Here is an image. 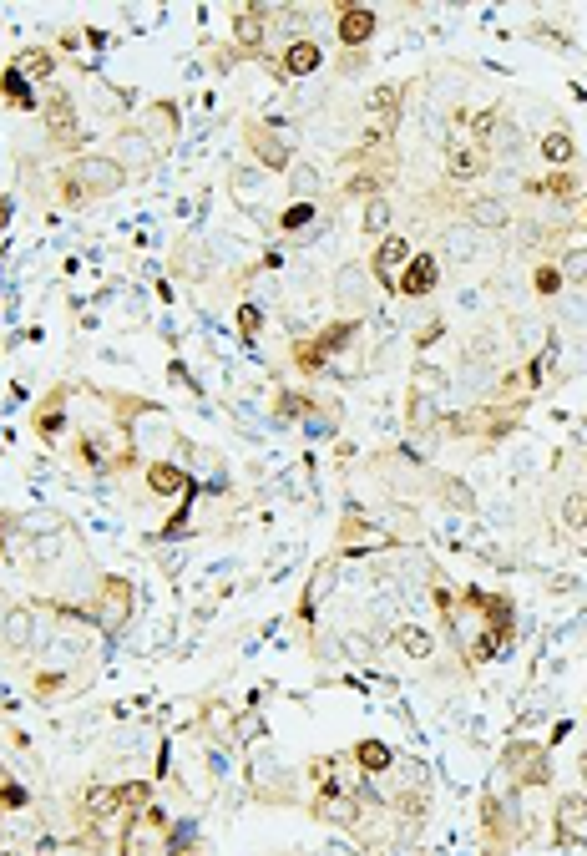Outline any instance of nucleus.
<instances>
[{
	"mask_svg": "<svg viewBox=\"0 0 587 856\" xmlns=\"http://www.w3.org/2000/svg\"><path fill=\"white\" fill-rule=\"evenodd\" d=\"M527 836H532V826H527L522 791L507 775L486 781V791H481V846H486V856H512Z\"/></svg>",
	"mask_w": 587,
	"mask_h": 856,
	"instance_id": "f257e3e1",
	"label": "nucleus"
},
{
	"mask_svg": "<svg viewBox=\"0 0 587 856\" xmlns=\"http://www.w3.org/2000/svg\"><path fill=\"white\" fill-rule=\"evenodd\" d=\"M127 173L107 158V152H81V158H71L66 168H56V203L61 208H87L97 198H112L122 193Z\"/></svg>",
	"mask_w": 587,
	"mask_h": 856,
	"instance_id": "f03ea898",
	"label": "nucleus"
},
{
	"mask_svg": "<svg viewBox=\"0 0 587 856\" xmlns=\"http://www.w3.org/2000/svg\"><path fill=\"white\" fill-rule=\"evenodd\" d=\"M132 603H137L132 578H122V573H102V578H97V588H92V598H87V608H81V618H87L92 629H102L107 639H117V634L127 629V618H132Z\"/></svg>",
	"mask_w": 587,
	"mask_h": 856,
	"instance_id": "7ed1b4c3",
	"label": "nucleus"
},
{
	"mask_svg": "<svg viewBox=\"0 0 587 856\" xmlns=\"http://www.w3.org/2000/svg\"><path fill=\"white\" fill-rule=\"evenodd\" d=\"M243 775H248V791H254V801H264V806H294L299 801V775L274 750H254V755H248V765H243Z\"/></svg>",
	"mask_w": 587,
	"mask_h": 856,
	"instance_id": "20e7f679",
	"label": "nucleus"
},
{
	"mask_svg": "<svg viewBox=\"0 0 587 856\" xmlns=\"http://www.w3.org/2000/svg\"><path fill=\"white\" fill-rule=\"evenodd\" d=\"M501 775L517 791H552V750L537 740H507L501 745Z\"/></svg>",
	"mask_w": 587,
	"mask_h": 856,
	"instance_id": "39448f33",
	"label": "nucleus"
},
{
	"mask_svg": "<svg viewBox=\"0 0 587 856\" xmlns=\"http://www.w3.org/2000/svg\"><path fill=\"white\" fill-rule=\"evenodd\" d=\"M107 158L127 173V178H137V173H152L157 168V158H162V147L137 127V122H127V127H117L112 137H107Z\"/></svg>",
	"mask_w": 587,
	"mask_h": 856,
	"instance_id": "423d86ee",
	"label": "nucleus"
},
{
	"mask_svg": "<svg viewBox=\"0 0 587 856\" xmlns=\"http://www.w3.org/2000/svg\"><path fill=\"white\" fill-rule=\"evenodd\" d=\"M370 289H375V274H370L365 259H350V264L334 269V304H340L350 320H365L370 309H375V294Z\"/></svg>",
	"mask_w": 587,
	"mask_h": 856,
	"instance_id": "0eeeda50",
	"label": "nucleus"
},
{
	"mask_svg": "<svg viewBox=\"0 0 587 856\" xmlns=\"http://www.w3.org/2000/svg\"><path fill=\"white\" fill-rule=\"evenodd\" d=\"M243 142L254 152V163L269 168V173H284L294 163V142H289V127L284 122H248L243 127Z\"/></svg>",
	"mask_w": 587,
	"mask_h": 856,
	"instance_id": "6e6552de",
	"label": "nucleus"
},
{
	"mask_svg": "<svg viewBox=\"0 0 587 856\" xmlns=\"http://www.w3.org/2000/svg\"><path fill=\"white\" fill-rule=\"evenodd\" d=\"M46 142L56 147V152H76L81 158V147H87V132H81V112H76V102H71V92H51V102H46Z\"/></svg>",
	"mask_w": 587,
	"mask_h": 856,
	"instance_id": "1a4fd4ad",
	"label": "nucleus"
},
{
	"mask_svg": "<svg viewBox=\"0 0 587 856\" xmlns=\"http://www.w3.org/2000/svg\"><path fill=\"white\" fill-rule=\"evenodd\" d=\"M71 391H76V385H71V380H61V385H51V391L36 401V411H31V431H36V441H41V446H56V441L66 436V426H71Z\"/></svg>",
	"mask_w": 587,
	"mask_h": 856,
	"instance_id": "9d476101",
	"label": "nucleus"
},
{
	"mask_svg": "<svg viewBox=\"0 0 587 856\" xmlns=\"http://www.w3.org/2000/svg\"><path fill=\"white\" fill-rule=\"evenodd\" d=\"M582 831H587V791H557V806H552V846L567 851V846H577Z\"/></svg>",
	"mask_w": 587,
	"mask_h": 856,
	"instance_id": "9b49d317",
	"label": "nucleus"
},
{
	"mask_svg": "<svg viewBox=\"0 0 587 856\" xmlns=\"http://www.w3.org/2000/svg\"><path fill=\"white\" fill-rule=\"evenodd\" d=\"M410 259H415V244L405 239V233H385V239L375 244V254H370L365 264H370V274H375V284L395 294V279H400V269H405Z\"/></svg>",
	"mask_w": 587,
	"mask_h": 856,
	"instance_id": "f8f14e48",
	"label": "nucleus"
},
{
	"mask_svg": "<svg viewBox=\"0 0 587 856\" xmlns=\"http://www.w3.org/2000/svg\"><path fill=\"white\" fill-rule=\"evenodd\" d=\"M436 284H441V254L415 249V259H410V264L400 269V279H395V294H405V299H431Z\"/></svg>",
	"mask_w": 587,
	"mask_h": 856,
	"instance_id": "ddd939ff",
	"label": "nucleus"
},
{
	"mask_svg": "<svg viewBox=\"0 0 587 856\" xmlns=\"http://www.w3.org/2000/svg\"><path fill=\"white\" fill-rule=\"evenodd\" d=\"M274 76L279 82H299V76H314L319 66H324V46L314 41V36H299V41H284L279 46V56H274Z\"/></svg>",
	"mask_w": 587,
	"mask_h": 856,
	"instance_id": "4468645a",
	"label": "nucleus"
},
{
	"mask_svg": "<svg viewBox=\"0 0 587 856\" xmlns=\"http://www.w3.org/2000/svg\"><path fill=\"white\" fill-rule=\"evenodd\" d=\"M380 31V16L370 6H340L334 11V41H340L345 51H365Z\"/></svg>",
	"mask_w": 587,
	"mask_h": 856,
	"instance_id": "2eb2a0df",
	"label": "nucleus"
},
{
	"mask_svg": "<svg viewBox=\"0 0 587 856\" xmlns=\"http://www.w3.org/2000/svg\"><path fill=\"white\" fill-rule=\"evenodd\" d=\"M142 477H147V487H152V497H198V482H193V472L183 461H147L142 466Z\"/></svg>",
	"mask_w": 587,
	"mask_h": 856,
	"instance_id": "dca6fc26",
	"label": "nucleus"
},
{
	"mask_svg": "<svg viewBox=\"0 0 587 856\" xmlns=\"http://www.w3.org/2000/svg\"><path fill=\"white\" fill-rule=\"evenodd\" d=\"M137 127L167 152L178 142V132H183V112H178V102H167V97H157V102H147L142 112H137Z\"/></svg>",
	"mask_w": 587,
	"mask_h": 856,
	"instance_id": "f3484780",
	"label": "nucleus"
},
{
	"mask_svg": "<svg viewBox=\"0 0 587 856\" xmlns=\"http://www.w3.org/2000/svg\"><path fill=\"white\" fill-rule=\"evenodd\" d=\"M491 168H496V158L481 152V147H471V142H451V152H446V183H476Z\"/></svg>",
	"mask_w": 587,
	"mask_h": 856,
	"instance_id": "a211bd4d",
	"label": "nucleus"
},
{
	"mask_svg": "<svg viewBox=\"0 0 587 856\" xmlns=\"http://www.w3.org/2000/svg\"><path fill=\"white\" fill-rule=\"evenodd\" d=\"M360 330H365V320H350V315H340V320H329V325H319L314 335H309V345L324 355V360H334L340 350H350L355 340H360Z\"/></svg>",
	"mask_w": 587,
	"mask_h": 856,
	"instance_id": "6ab92c4d",
	"label": "nucleus"
},
{
	"mask_svg": "<svg viewBox=\"0 0 587 856\" xmlns=\"http://www.w3.org/2000/svg\"><path fill=\"white\" fill-rule=\"evenodd\" d=\"M582 168V163H577ZM577 168H557V173H547V178H527L522 188L532 193V198H552V203H577V193H582V173Z\"/></svg>",
	"mask_w": 587,
	"mask_h": 856,
	"instance_id": "aec40b11",
	"label": "nucleus"
},
{
	"mask_svg": "<svg viewBox=\"0 0 587 856\" xmlns=\"http://www.w3.org/2000/svg\"><path fill=\"white\" fill-rule=\"evenodd\" d=\"M537 158L547 163V173H557V168H577V137H572L567 127L542 132V137H537Z\"/></svg>",
	"mask_w": 587,
	"mask_h": 856,
	"instance_id": "412c9836",
	"label": "nucleus"
},
{
	"mask_svg": "<svg viewBox=\"0 0 587 856\" xmlns=\"http://www.w3.org/2000/svg\"><path fill=\"white\" fill-rule=\"evenodd\" d=\"M466 223L481 228V233H501V228L517 223V213L507 208V198H471L466 203Z\"/></svg>",
	"mask_w": 587,
	"mask_h": 856,
	"instance_id": "4be33fe9",
	"label": "nucleus"
},
{
	"mask_svg": "<svg viewBox=\"0 0 587 856\" xmlns=\"http://www.w3.org/2000/svg\"><path fill=\"white\" fill-rule=\"evenodd\" d=\"M557 522H562V532H572V537L587 532V482H567V487L557 492Z\"/></svg>",
	"mask_w": 587,
	"mask_h": 856,
	"instance_id": "5701e85b",
	"label": "nucleus"
},
{
	"mask_svg": "<svg viewBox=\"0 0 587 856\" xmlns=\"http://www.w3.org/2000/svg\"><path fill=\"white\" fill-rule=\"evenodd\" d=\"M390 644L405 649L415 664H431V659H436V634L421 629V624H395V629H390Z\"/></svg>",
	"mask_w": 587,
	"mask_h": 856,
	"instance_id": "b1692460",
	"label": "nucleus"
},
{
	"mask_svg": "<svg viewBox=\"0 0 587 856\" xmlns=\"http://www.w3.org/2000/svg\"><path fill=\"white\" fill-rule=\"evenodd\" d=\"M390 760H395V750H390L380 735H365L360 745H350V765H355L360 775H380V770H390Z\"/></svg>",
	"mask_w": 587,
	"mask_h": 856,
	"instance_id": "393cba45",
	"label": "nucleus"
},
{
	"mask_svg": "<svg viewBox=\"0 0 587 856\" xmlns=\"http://www.w3.org/2000/svg\"><path fill=\"white\" fill-rule=\"evenodd\" d=\"M0 102H11L16 112H36V107H41V97L31 92V82L21 76V66H16V61H11L6 71H0Z\"/></svg>",
	"mask_w": 587,
	"mask_h": 856,
	"instance_id": "a878e982",
	"label": "nucleus"
},
{
	"mask_svg": "<svg viewBox=\"0 0 587 856\" xmlns=\"http://www.w3.org/2000/svg\"><path fill=\"white\" fill-rule=\"evenodd\" d=\"M400 97H405V82H385L370 92V117L380 122V132H395L400 122Z\"/></svg>",
	"mask_w": 587,
	"mask_h": 856,
	"instance_id": "bb28decb",
	"label": "nucleus"
},
{
	"mask_svg": "<svg viewBox=\"0 0 587 856\" xmlns=\"http://www.w3.org/2000/svg\"><path fill=\"white\" fill-rule=\"evenodd\" d=\"M16 66H21V76H26V82H51V76H56V51L51 46H31V51H21L16 56Z\"/></svg>",
	"mask_w": 587,
	"mask_h": 856,
	"instance_id": "cd10ccee",
	"label": "nucleus"
},
{
	"mask_svg": "<svg viewBox=\"0 0 587 856\" xmlns=\"http://www.w3.org/2000/svg\"><path fill=\"white\" fill-rule=\"evenodd\" d=\"M532 294H537V299H562V294H567V279H562L557 259H537V264H532Z\"/></svg>",
	"mask_w": 587,
	"mask_h": 856,
	"instance_id": "c85d7f7f",
	"label": "nucleus"
},
{
	"mask_svg": "<svg viewBox=\"0 0 587 856\" xmlns=\"http://www.w3.org/2000/svg\"><path fill=\"white\" fill-rule=\"evenodd\" d=\"M66 684H71V674H66V669H31V694L41 699V705L61 699V694H66Z\"/></svg>",
	"mask_w": 587,
	"mask_h": 856,
	"instance_id": "c756f323",
	"label": "nucleus"
},
{
	"mask_svg": "<svg viewBox=\"0 0 587 856\" xmlns=\"http://www.w3.org/2000/svg\"><path fill=\"white\" fill-rule=\"evenodd\" d=\"M557 269H562L567 289L587 284V239H582V244H572V249H557Z\"/></svg>",
	"mask_w": 587,
	"mask_h": 856,
	"instance_id": "7c9ffc66",
	"label": "nucleus"
},
{
	"mask_svg": "<svg viewBox=\"0 0 587 856\" xmlns=\"http://www.w3.org/2000/svg\"><path fill=\"white\" fill-rule=\"evenodd\" d=\"M319 218V203H309V198H294L284 213H279V233H299V228H309Z\"/></svg>",
	"mask_w": 587,
	"mask_h": 856,
	"instance_id": "2f4dec72",
	"label": "nucleus"
},
{
	"mask_svg": "<svg viewBox=\"0 0 587 856\" xmlns=\"http://www.w3.org/2000/svg\"><path fill=\"white\" fill-rule=\"evenodd\" d=\"M527 36H532V41H547V51H572V46H577L572 31H567V26H552V21H532Z\"/></svg>",
	"mask_w": 587,
	"mask_h": 856,
	"instance_id": "473e14b6",
	"label": "nucleus"
},
{
	"mask_svg": "<svg viewBox=\"0 0 587 856\" xmlns=\"http://www.w3.org/2000/svg\"><path fill=\"white\" fill-rule=\"evenodd\" d=\"M56 856H102V836L97 831H76L71 841L56 846Z\"/></svg>",
	"mask_w": 587,
	"mask_h": 856,
	"instance_id": "72a5a7b5",
	"label": "nucleus"
},
{
	"mask_svg": "<svg viewBox=\"0 0 587 856\" xmlns=\"http://www.w3.org/2000/svg\"><path fill=\"white\" fill-rule=\"evenodd\" d=\"M360 223H365V233H380V239H385V233H390V198H370Z\"/></svg>",
	"mask_w": 587,
	"mask_h": 856,
	"instance_id": "f704fd0d",
	"label": "nucleus"
},
{
	"mask_svg": "<svg viewBox=\"0 0 587 856\" xmlns=\"http://www.w3.org/2000/svg\"><path fill=\"white\" fill-rule=\"evenodd\" d=\"M238 335H243L248 345L264 335V309H259V304H238Z\"/></svg>",
	"mask_w": 587,
	"mask_h": 856,
	"instance_id": "c9c22d12",
	"label": "nucleus"
},
{
	"mask_svg": "<svg viewBox=\"0 0 587 856\" xmlns=\"http://www.w3.org/2000/svg\"><path fill=\"white\" fill-rule=\"evenodd\" d=\"M289 188H294L299 198H309V203H314V193H319V173H314L309 163H299V168L289 173Z\"/></svg>",
	"mask_w": 587,
	"mask_h": 856,
	"instance_id": "e433bc0d",
	"label": "nucleus"
},
{
	"mask_svg": "<svg viewBox=\"0 0 587 856\" xmlns=\"http://www.w3.org/2000/svg\"><path fill=\"white\" fill-rule=\"evenodd\" d=\"M31 801V791L21 786V781H11V775H6V781H0V806H6V811H21Z\"/></svg>",
	"mask_w": 587,
	"mask_h": 856,
	"instance_id": "4c0bfd02",
	"label": "nucleus"
},
{
	"mask_svg": "<svg viewBox=\"0 0 587 856\" xmlns=\"http://www.w3.org/2000/svg\"><path fill=\"white\" fill-rule=\"evenodd\" d=\"M436 340H446V320H431V325L415 330V350H431Z\"/></svg>",
	"mask_w": 587,
	"mask_h": 856,
	"instance_id": "58836bf2",
	"label": "nucleus"
},
{
	"mask_svg": "<svg viewBox=\"0 0 587 856\" xmlns=\"http://www.w3.org/2000/svg\"><path fill=\"white\" fill-rule=\"evenodd\" d=\"M167 375H173V380H183V385H188L193 396H203V385H198V375H193V370H188L183 360H173V365H167Z\"/></svg>",
	"mask_w": 587,
	"mask_h": 856,
	"instance_id": "ea45409f",
	"label": "nucleus"
},
{
	"mask_svg": "<svg viewBox=\"0 0 587 856\" xmlns=\"http://www.w3.org/2000/svg\"><path fill=\"white\" fill-rule=\"evenodd\" d=\"M56 41H61V51H76V41H81V31H76V26H66V31H61Z\"/></svg>",
	"mask_w": 587,
	"mask_h": 856,
	"instance_id": "a19ab883",
	"label": "nucleus"
},
{
	"mask_svg": "<svg viewBox=\"0 0 587 856\" xmlns=\"http://www.w3.org/2000/svg\"><path fill=\"white\" fill-rule=\"evenodd\" d=\"M11 213H16V198L6 193V198H0V228H6V223H11Z\"/></svg>",
	"mask_w": 587,
	"mask_h": 856,
	"instance_id": "79ce46f5",
	"label": "nucleus"
},
{
	"mask_svg": "<svg viewBox=\"0 0 587 856\" xmlns=\"http://www.w3.org/2000/svg\"><path fill=\"white\" fill-rule=\"evenodd\" d=\"M582 233H587V198H582Z\"/></svg>",
	"mask_w": 587,
	"mask_h": 856,
	"instance_id": "37998d69",
	"label": "nucleus"
},
{
	"mask_svg": "<svg viewBox=\"0 0 587 856\" xmlns=\"http://www.w3.org/2000/svg\"><path fill=\"white\" fill-rule=\"evenodd\" d=\"M6 775H11V770H0V781H6Z\"/></svg>",
	"mask_w": 587,
	"mask_h": 856,
	"instance_id": "c03bdc74",
	"label": "nucleus"
},
{
	"mask_svg": "<svg viewBox=\"0 0 587 856\" xmlns=\"http://www.w3.org/2000/svg\"><path fill=\"white\" fill-rule=\"evenodd\" d=\"M582 553H587V542H582Z\"/></svg>",
	"mask_w": 587,
	"mask_h": 856,
	"instance_id": "a18cd8bd",
	"label": "nucleus"
}]
</instances>
